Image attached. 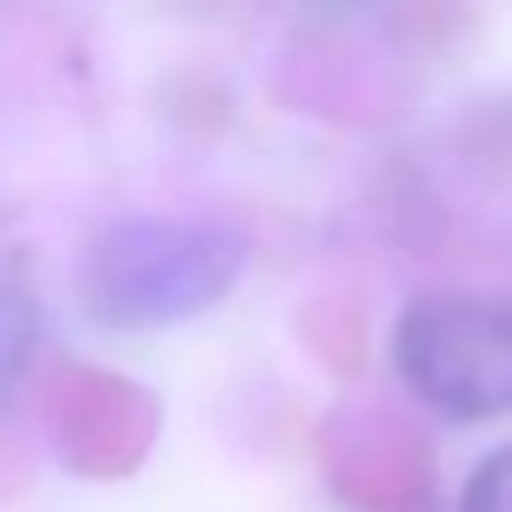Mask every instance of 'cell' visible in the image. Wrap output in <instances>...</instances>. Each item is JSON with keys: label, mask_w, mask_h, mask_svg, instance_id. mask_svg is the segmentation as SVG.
<instances>
[{"label": "cell", "mask_w": 512, "mask_h": 512, "mask_svg": "<svg viewBox=\"0 0 512 512\" xmlns=\"http://www.w3.org/2000/svg\"><path fill=\"white\" fill-rule=\"evenodd\" d=\"M393 370L429 411L489 423L512 411V304L435 292L399 310Z\"/></svg>", "instance_id": "cell-2"}, {"label": "cell", "mask_w": 512, "mask_h": 512, "mask_svg": "<svg viewBox=\"0 0 512 512\" xmlns=\"http://www.w3.org/2000/svg\"><path fill=\"white\" fill-rule=\"evenodd\" d=\"M459 512H512V447H495V453L465 477Z\"/></svg>", "instance_id": "cell-4"}, {"label": "cell", "mask_w": 512, "mask_h": 512, "mask_svg": "<svg viewBox=\"0 0 512 512\" xmlns=\"http://www.w3.org/2000/svg\"><path fill=\"white\" fill-rule=\"evenodd\" d=\"M251 262L239 227L221 221H179V215H137L102 227L78 256V304L90 322L137 334L173 328L215 310Z\"/></svg>", "instance_id": "cell-1"}, {"label": "cell", "mask_w": 512, "mask_h": 512, "mask_svg": "<svg viewBox=\"0 0 512 512\" xmlns=\"http://www.w3.org/2000/svg\"><path fill=\"white\" fill-rule=\"evenodd\" d=\"M36 340H42V304L24 286L0 280V405L24 382V370L36 358Z\"/></svg>", "instance_id": "cell-3"}]
</instances>
